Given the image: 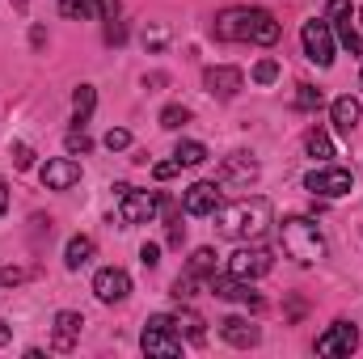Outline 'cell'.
I'll return each instance as SVG.
<instances>
[{
  "label": "cell",
  "instance_id": "cell-1",
  "mask_svg": "<svg viewBox=\"0 0 363 359\" xmlns=\"http://www.w3.org/2000/svg\"><path fill=\"white\" fill-rule=\"evenodd\" d=\"M211 34L220 43H258V47H271V43H279V21L267 9L237 4V9H224L211 21Z\"/></svg>",
  "mask_w": 363,
  "mask_h": 359
},
{
  "label": "cell",
  "instance_id": "cell-2",
  "mask_svg": "<svg viewBox=\"0 0 363 359\" xmlns=\"http://www.w3.org/2000/svg\"><path fill=\"white\" fill-rule=\"evenodd\" d=\"M216 228L228 241H262L271 228V203L267 199H237L228 207H216Z\"/></svg>",
  "mask_w": 363,
  "mask_h": 359
},
{
  "label": "cell",
  "instance_id": "cell-3",
  "mask_svg": "<svg viewBox=\"0 0 363 359\" xmlns=\"http://www.w3.org/2000/svg\"><path fill=\"white\" fill-rule=\"evenodd\" d=\"M279 245L300 267H313V263L325 258V237H321V228H317L313 216H287L279 224Z\"/></svg>",
  "mask_w": 363,
  "mask_h": 359
},
{
  "label": "cell",
  "instance_id": "cell-4",
  "mask_svg": "<svg viewBox=\"0 0 363 359\" xmlns=\"http://www.w3.org/2000/svg\"><path fill=\"white\" fill-rule=\"evenodd\" d=\"M114 194H118V220H123L127 228H131V224H148V220H157V211H161V194H157V190H135V186L118 182Z\"/></svg>",
  "mask_w": 363,
  "mask_h": 359
},
{
  "label": "cell",
  "instance_id": "cell-5",
  "mask_svg": "<svg viewBox=\"0 0 363 359\" xmlns=\"http://www.w3.org/2000/svg\"><path fill=\"white\" fill-rule=\"evenodd\" d=\"M140 347H144V355H161V359L182 355V334L174 330V313L148 317V326H144V334H140Z\"/></svg>",
  "mask_w": 363,
  "mask_h": 359
},
{
  "label": "cell",
  "instance_id": "cell-6",
  "mask_svg": "<svg viewBox=\"0 0 363 359\" xmlns=\"http://www.w3.org/2000/svg\"><path fill=\"white\" fill-rule=\"evenodd\" d=\"M304 190L308 194H321V199H342L355 190V174L342 170V165H317L308 178H304Z\"/></svg>",
  "mask_w": 363,
  "mask_h": 359
},
{
  "label": "cell",
  "instance_id": "cell-7",
  "mask_svg": "<svg viewBox=\"0 0 363 359\" xmlns=\"http://www.w3.org/2000/svg\"><path fill=\"white\" fill-rule=\"evenodd\" d=\"M300 38H304V55L317 64V68H330L334 64V26L330 21H304V30H300Z\"/></svg>",
  "mask_w": 363,
  "mask_h": 359
},
{
  "label": "cell",
  "instance_id": "cell-8",
  "mask_svg": "<svg viewBox=\"0 0 363 359\" xmlns=\"http://www.w3.org/2000/svg\"><path fill=\"white\" fill-rule=\"evenodd\" d=\"M207 287H211V296H220V300H237V304H245V309H267V300L250 287V279H237V275H207Z\"/></svg>",
  "mask_w": 363,
  "mask_h": 359
},
{
  "label": "cell",
  "instance_id": "cell-9",
  "mask_svg": "<svg viewBox=\"0 0 363 359\" xmlns=\"http://www.w3.org/2000/svg\"><path fill=\"white\" fill-rule=\"evenodd\" d=\"M274 267V258H271V250H262V245H241L233 258H228V275H237V279H262L267 270Z\"/></svg>",
  "mask_w": 363,
  "mask_h": 359
},
{
  "label": "cell",
  "instance_id": "cell-10",
  "mask_svg": "<svg viewBox=\"0 0 363 359\" xmlns=\"http://www.w3.org/2000/svg\"><path fill=\"white\" fill-rule=\"evenodd\" d=\"M93 292H97L101 304H118V300H127V292H131V275L118 270V267H101L93 275Z\"/></svg>",
  "mask_w": 363,
  "mask_h": 359
},
{
  "label": "cell",
  "instance_id": "cell-11",
  "mask_svg": "<svg viewBox=\"0 0 363 359\" xmlns=\"http://www.w3.org/2000/svg\"><path fill=\"white\" fill-rule=\"evenodd\" d=\"M216 182H220V186H245V190H250V182H258V161H254L250 153H233V157L216 170Z\"/></svg>",
  "mask_w": 363,
  "mask_h": 359
},
{
  "label": "cell",
  "instance_id": "cell-12",
  "mask_svg": "<svg viewBox=\"0 0 363 359\" xmlns=\"http://www.w3.org/2000/svg\"><path fill=\"white\" fill-rule=\"evenodd\" d=\"M359 347V330L347 321H334L321 338H317V355H351Z\"/></svg>",
  "mask_w": 363,
  "mask_h": 359
},
{
  "label": "cell",
  "instance_id": "cell-13",
  "mask_svg": "<svg viewBox=\"0 0 363 359\" xmlns=\"http://www.w3.org/2000/svg\"><path fill=\"white\" fill-rule=\"evenodd\" d=\"M355 13H351V4L347 0H330V26L338 30V38H342V47H351L355 55H363V30L351 21Z\"/></svg>",
  "mask_w": 363,
  "mask_h": 359
},
{
  "label": "cell",
  "instance_id": "cell-14",
  "mask_svg": "<svg viewBox=\"0 0 363 359\" xmlns=\"http://www.w3.org/2000/svg\"><path fill=\"white\" fill-rule=\"evenodd\" d=\"M203 85H207V93H211V97L228 101V97H237V93H241L245 77H241V68L220 64V68H207V72H203Z\"/></svg>",
  "mask_w": 363,
  "mask_h": 359
},
{
  "label": "cell",
  "instance_id": "cell-15",
  "mask_svg": "<svg viewBox=\"0 0 363 359\" xmlns=\"http://www.w3.org/2000/svg\"><path fill=\"white\" fill-rule=\"evenodd\" d=\"M38 178L47 190H72L77 182H81V165L72 161V157H55V161H47L43 170H38Z\"/></svg>",
  "mask_w": 363,
  "mask_h": 359
},
{
  "label": "cell",
  "instance_id": "cell-16",
  "mask_svg": "<svg viewBox=\"0 0 363 359\" xmlns=\"http://www.w3.org/2000/svg\"><path fill=\"white\" fill-rule=\"evenodd\" d=\"M182 207H186V216H216V207H220V182H194L186 190Z\"/></svg>",
  "mask_w": 363,
  "mask_h": 359
},
{
  "label": "cell",
  "instance_id": "cell-17",
  "mask_svg": "<svg viewBox=\"0 0 363 359\" xmlns=\"http://www.w3.org/2000/svg\"><path fill=\"white\" fill-rule=\"evenodd\" d=\"M81 330H85V317L81 313H55V338H51V347L55 351H72L77 347V338H81Z\"/></svg>",
  "mask_w": 363,
  "mask_h": 359
},
{
  "label": "cell",
  "instance_id": "cell-18",
  "mask_svg": "<svg viewBox=\"0 0 363 359\" xmlns=\"http://www.w3.org/2000/svg\"><path fill=\"white\" fill-rule=\"evenodd\" d=\"M220 338L245 351V347H258V338H262V330H258V326H250L245 317H224V321H220Z\"/></svg>",
  "mask_w": 363,
  "mask_h": 359
},
{
  "label": "cell",
  "instance_id": "cell-19",
  "mask_svg": "<svg viewBox=\"0 0 363 359\" xmlns=\"http://www.w3.org/2000/svg\"><path fill=\"white\" fill-rule=\"evenodd\" d=\"M330 114H334V127H338L342 136H351V131L359 127L363 106L355 101V97H351V93H347V97H338V101H334V110H330Z\"/></svg>",
  "mask_w": 363,
  "mask_h": 359
},
{
  "label": "cell",
  "instance_id": "cell-20",
  "mask_svg": "<svg viewBox=\"0 0 363 359\" xmlns=\"http://www.w3.org/2000/svg\"><path fill=\"white\" fill-rule=\"evenodd\" d=\"M93 237H72L68 241V250H64V263H68V270H81V267H89L93 263Z\"/></svg>",
  "mask_w": 363,
  "mask_h": 359
},
{
  "label": "cell",
  "instance_id": "cell-21",
  "mask_svg": "<svg viewBox=\"0 0 363 359\" xmlns=\"http://www.w3.org/2000/svg\"><path fill=\"white\" fill-rule=\"evenodd\" d=\"M60 13L68 21H93L101 17V0H60Z\"/></svg>",
  "mask_w": 363,
  "mask_h": 359
},
{
  "label": "cell",
  "instance_id": "cell-22",
  "mask_svg": "<svg viewBox=\"0 0 363 359\" xmlns=\"http://www.w3.org/2000/svg\"><path fill=\"white\" fill-rule=\"evenodd\" d=\"M174 161H178L182 170H190V165H203V161H207V148H203L199 140H182L178 148H174Z\"/></svg>",
  "mask_w": 363,
  "mask_h": 359
},
{
  "label": "cell",
  "instance_id": "cell-23",
  "mask_svg": "<svg viewBox=\"0 0 363 359\" xmlns=\"http://www.w3.org/2000/svg\"><path fill=\"white\" fill-rule=\"evenodd\" d=\"M174 330L186 334L190 343H203V317H199V313H190V309H186V313H174Z\"/></svg>",
  "mask_w": 363,
  "mask_h": 359
},
{
  "label": "cell",
  "instance_id": "cell-24",
  "mask_svg": "<svg viewBox=\"0 0 363 359\" xmlns=\"http://www.w3.org/2000/svg\"><path fill=\"white\" fill-rule=\"evenodd\" d=\"M304 148H308V157H317V161L334 157V144H330V136H325L321 127H313V131L304 136Z\"/></svg>",
  "mask_w": 363,
  "mask_h": 359
},
{
  "label": "cell",
  "instance_id": "cell-25",
  "mask_svg": "<svg viewBox=\"0 0 363 359\" xmlns=\"http://www.w3.org/2000/svg\"><path fill=\"white\" fill-rule=\"evenodd\" d=\"M93 106H97V93H93V85H81V89L72 93V110H77V123H85V118H89Z\"/></svg>",
  "mask_w": 363,
  "mask_h": 359
},
{
  "label": "cell",
  "instance_id": "cell-26",
  "mask_svg": "<svg viewBox=\"0 0 363 359\" xmlns=\"http://www.w3.org/2000/svg\"><path fill=\"white\" fill-rule=\"evenodd\" d=\"M64 148H68V157H85L93 148V140L85 136V127H72V131L64 136Z\"/></svg>",
  "mask_w": 363,
  "mask_h": 359
},
{
  "label": "cell",
  "instance_id": "cell-27",
  "mask_svg": "<svg viewBox=\"0 0 363 359\" xmlns=\"http://www.w3.org/2000/svg\"><path fill=\"white\" fill-rule=\"evenodd\" d=\"M186 123H190V110H186V106H165V110H161V127H165V131H178Z\"/></svg>",
  "mask_w": 363,
  "mask_h": 359
},
{
  "label": "cell",
  "instance_id": "cell-28",
  "mask_svg": "<svg viewBox=\"0 0 363 359\" xmlns=\"http://www.w3.org/2000/svg\"><path fill=\"white\" fill-rule=\"evenodd\" d=\"M211 270H216V254H211V250H194V254H190V275H194V279H203V275H211Z\"/></svg>",
  "mask_w": 363,
  "mask_h": 359
},
{
  "label": "cell",
  "instance_id": "cell-29",
  "mask_svg": "<svg viewBox=\"0 0 363 359\" xmlns=\"http://www.w3.org/2000/svg\"><path fill=\"white\" fill-rule=\"evenodd\" d=\"M106 148H110V153L131 148V131H127V127H110V131H106Z\"/></svg>",
  "mask_w": 363,
  "mask_h": 359
},
{
  "label": "cell",
  "instance_id": "cell-30",
  "mask_svg": "<svg viewBox=\"0 0 363 359\" xmlns=\"http://www.w3.org/2000/svg\"><path fill=\"white\" fill-rule=\"evenodd\" d=\"M317 106H321V89L300 85V93H296V110H317Z\"/></svg>",
  "mask_w": 363,
  "mask_h": 359
},
{
  "label": "cell",
  "instance_id": "cell-31",
  "mask_svg": "<svg viewBox=\"0 0 363 359\" xmlns=\"http://www.w3.org/2000/svg\"><path fill=\"white\" fill-rule=\"evenodd\" d=\"M165 43H169V30H165V26H152V30H144V47H148V51H161Z\"/></svg>",
  "mask_w": 363,
  "mask_h": 359
},
{
  "label": "cell",
  "instance_id": "cell-32",
  "mask_svg": "<svg viewBox=\"0 0 363 359\" xmlns=\"http://www.w3.org/2000/svg\"><path fill=\"white\" fill-rule=\"evenodd\" d=\"M254 81H258V85H274V81H279V64H274V60H262V64L254 68Z\"/></svg>",
  "mask_w": 363,
  "mask_h": 359
},
{
  "label": "cell",
  "instance_id": "cell-33",
  "mask_svg": "<svg viewBox=\"0 0 363 359\" xmlns=\"http://www.w3.org/2000/svg\"><path fill=\"white\" fill-rule=\"evenodd\" d=\"M106 43H110V47H118V43H127V26H123L118 17H114V21L106 26Z\"/></svg>",
  "mask_w": 363,
  "mask_h": 359
},
{
  "label": "cell",
  "instance_id": "cell-34",
  "mask_svg": "<svg viewBox=\"0 0 363 359\" xmlns=\"http://www.w3.org/2000/svg\"><path fill=\"white\" fill-rule=\"evenodd\" d=\"M140 263H144V267H157V263H161V245H157V241H144V245H140Z\"/></svg>",
  "mask_w": 363,
  "mask_h": 359
},
{
  "label": "cell",
  "instance_id": "cell-35",
  "mask_svg": "<svg viewBox=\"0 0 363 359\" xmlns=\"http://www.w3.org/2000/svg\"><path fill=\"white\" fill-rule=\"evenodd\" d=\"M178 170H182L178 161H157V165H152V178H157V182H169Z\"/></svg>",
  "mask_w": 363,
  "mask_h": 359
},
{
  "label": "cell",
  "instance_id": "cell-36",
  "mask_svg": "<svg viewBox=\"0 0 363 359\" xmlns=\"http://www.w3.org/2000/svg\"><path fill=\"white\" fill-rule=\"evenodd\" d=\"M13 161H17V170H30V165H34V153H30V144H13Z\"/></svg>",
  "mask_w": 363,
  "mask_h": 359
},
{
  "label": "cell",
  "instance_id": "cell-37",
  "mask_svg": "<svg viewBox=\"0 0 363 359\" xmlns=\"http://www.w3.org/2000/svg\"><path fill=\"white\" fill-rule=\"evenodd\" d=\"M21 279H26V270H17V267H4V270H0V283H9V287H13V283H21Z\"/></svg>",
  "mask_w": 363,
  "mask_h": 359
},
{
  "label": "cell",
  "instance_id": "cell-38",
  "mask_svg": "<svg viewBox=\"0 0 363 359\" xmlns=\"http://www.w3.org/2000/svg\"><path fill=\"white\" fill-rule=\"evenodd\" d=\"M118 13H123V4H118V0H101V17H106V21H114Z\"/></svg>",
  "mask_w": 363,
  "mask_h": 359
},
{
  "label": "cell",
  "instance_id": "cell-39",
  "mask_svg": "<svg viewBox=\"0 0 363 359\" xmlns=\"http://www.w3.org/2000/svg\"><path fill=\"white\" fill-rule=\"evenodd\" d=\"M9 211V186H4V178H0V216Z\"/></svg>",
  "mask_w": 363,
  "mask_h": 359
},
{
  "label": "cell",
  "instance_id": "cell-40",
  "mask_svg": "<svg viewBox=\"0 0 363 359\" xmlns=\"http://www.w3.org/2000/svg\"><path fill=\"white\" fill-rule=\"evenodd\" d=\"M4 343H9V326L0 321V347H4Z\"/></svg>",
  "mask_w": 363,
  "mask_h": 359
},
{
  "label": "cell",
  "instance_id": "cell-41",
  "mask_svg": "<svg viewBox=\"0 0 363 359\" xmlns=\"http://www.w3.org/2000/svg\"><path fill=\"white\" fill-rule=\"evenodd\" d=\"M359 17H363V9H359Z\"/></svg>",
  "mask_w": 363,
  "mask_h": 359
}]
</instances>
